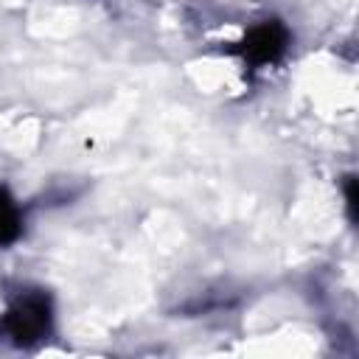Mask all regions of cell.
<instances>
[{
  "label": "cell",
  "instance_id": "6da1fadb",
  "mask_svg": "<svg viewBox=\"0 0 359 359\" xmlns=\"http://www.w3.org/2000/svg\"><path fill=\"white\" fill-rule=\"evenodd\" d=\"M50 325H53L50 297L39 289H28L8 303L0 320V334L17 348H31L50 334Z\"/></svg>",
  "mask_w": 359,
  "mask_h": 359
},
{
  "label": "cell",
  "instance_id": "7a4b0ae2",
  "mask_svg": "<svg viewBox=\"0 0 359 359\" xmlns=\"http://www.w3.org/2000/svg\"><path fill=\"white\" fill-rule=\"evenodd\" d=\"M286 45H289L286 25L278 20H264L244 34V39L236 45V53L244 59V65L264 67V65H275L286 53Z\"/></svg>",
  "mask_w": 359,
  "mask_h": 359
},
{
  "label": "cell",
  "instance_id": "3957f363",
  "mask_svg": "<svg viewBox=\"0 0 359 359\" xmlns=\"http://www.w3.org/2000/svg\"><path fill=\"white\" fill-rule=\"evenodd\" d=\"M20 233H22V213L17 202L0 188V247L17 241Z\"/></svg>",
  "mask_w": 359,
  "mask_h": 359
},
{
  "label": "cell",
  "instance_id": "277c9868",
  "mask_svg": "<svg viewBox=\"0 0 359 359\" xmlns=\"http://www.w3.org/2000/svg\"><path fill=\"white\" fill-rule=\"evenodd\" d=\"M345 205H348V216H351V222L356 219V180L353 177H345Z\"/></svg>",
  "mask_w": 359,
  "mask_h": 359
}]
</instances>
